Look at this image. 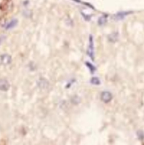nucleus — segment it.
<instances>
[{
    "mask_svg": "<svg viewBox=\"0 0 144 145\" xmlns=\"http://www.w3.org/2000/svg\"><path fill=\"white\" fill-rule=\"evenodd\" d=\"M91 83L93 85H99L100 84V81L98 77H93L91 80Z\"/></svg>",
    "mask_w": 144,
    "mask_h": 145,
    "instance_id": "nucleus-8",
    "label": "nucleus"
},
{
    "mask_svg": "<svg viewBox=\"0 0 144 145\" xmlns=\"http://www.w3.org/2000/svg\"><path fill=\"white\" fill-rule=\"evenodd\" d=\"M1 62L4 65H8L11 62V58L7 54H4L1 56Z\"/></svg>",
    "mask_w": 144,
    "mask_h": 145,
    "instance_id": "nucleus-5",
    "label": "nucleus"
},
{
    "mask_svg": "<svg viewBox=\"0 0 144 145\" xmlns=\"http://www.w3.org/2000/svg\"><path fill=\"white\" fill-rule=\"evenodd\" d=\"M17 20H16V19H14V20H12L10 22H9V23H7L6 24V29H11L12 28L14 27L16 25V24H17Z\"/></svg>",
    "mask_w": 144,
    "mask_h": 145,
    "instance_id": "nucleus-7",
    "label": "nucleus"
},
{
    "mask_svg": "<svg viewBox=\"0 0 144 145\" xmlns=\"http://www.w3.org/2000/svg\"><path fill=\"white\" fill-rule=\"evenodd\" d=\"M86 65L88 67V68H89L91 72V73H94L95 70H96V68H95V67L93 66V65L89 62H86Z\"/></svg>",
    "mask_w": 144,
    "mask_h": 145,
    "instance_id": "nucleus-10",
    "label": "nucleus"
},
{
    "mask_svg": "<svg viewBox=\"0 0 144 145\" xmlns=\"http://www.w3.org/2000/svg\"><path fill=\"white\" fill-rule=\"evenodd\" d=\"M112 98V94H111V93H110L109 92H103V93H101V99L102 101L104 102V103H109V102L111 101Z\"/></svg>",
    "mask_w": 144,
    "mask_h": 145,
    "instance_id": "nucleus-2",
    "label": "nucleus"
},
{
    "mask_svg": "<svg viewBox=\"0 0 144 145\" xmlns=\"http://www.w3.org/2000/svg\"><path fill=\"white\" fill-rule=\"evenodd\" d=\"M107 22V17L105 16H102L99 18L98 20V24L100 26L104 25Z\"/></svg>",
    "mask_w": 144,
    "mask_h": 145,
    "instance_id": "nucleus-9",
    "label": "nucleus"
},
{
    "mask_svg": "<svg viewBox=\"0 0 144 145\" xmlns=\"http://www.w3.org/2000/svg\"><path fill=\"white\" fill-rule=\"evenodd\" d=\"M10 88L9 82L5 79L0 80V90L2 91H7Z\"/></svg>",
    "mask_w": 144,
    "mask_h": 145,
    "instance_id": "nucleus-3",
    "label": "nucleus"
},
{
    "mask_svg": "<svg viewBox=\"0 0 144 145\" xmlns=\"http://www.w3.org/2000/svg\"><path fill=\"white\" fill-rule=\"evenodd\" d=\"M87 54L91 58L92 61H94V42L93 38L92 35L89 36V45L87 49Z\"/></svg>",
    "mask_w": 144,
    "mask_h": 145,
    "instance_id": "nucleus-1",
    "label": "nucleus"
},
{
    "mask_svg": "<svg viewBox=\"0 0 144 145\" xmlns=\"http://www.w3.org/2000/svg\"><path fill=\"white\" fill-rule=\"evenodd\" d=\"M0 41H1V39H0Z\"/></svg>",
    "mask_w": 144,
    "mask_h": 145,
    "instance_id": "nucleus-11",
    "label": "nucleus"
},
{
    "mask_svg": "<svg viewBox=\"0 0 144 145\" xmlns=\"http://www.w3.org/2000/svg\"><path fill=\"white\" fill-rule=\"evenodd\" d=\"M130 13H131V11H124V12H120L117 13V14L114 15V19L117 20H122L125 18L126 16L129 15Z\"/></svg>",
    "mask_w": 144,
    "mask_h": 145,
    "instance_id": "nucleus-4",
    "label": "nucleus"
},
{
    "mask_svg": "<svg viewBox=\"0 0 144 145\" xmlns=\"http://www.w3.org/2000/svg\"><path fill=\"white\" fill-rule=\"evenodd\" d=\"M118 33L117 32H114L112 34H111L109 36V40L111 42H114L117 41L118 40Z\"/></svg>",
    "mask_w": 144,
    "mask_h": 145,
    "instance_id": "nucleus-6",
    "label": "nucleus"
}]
</instances>
